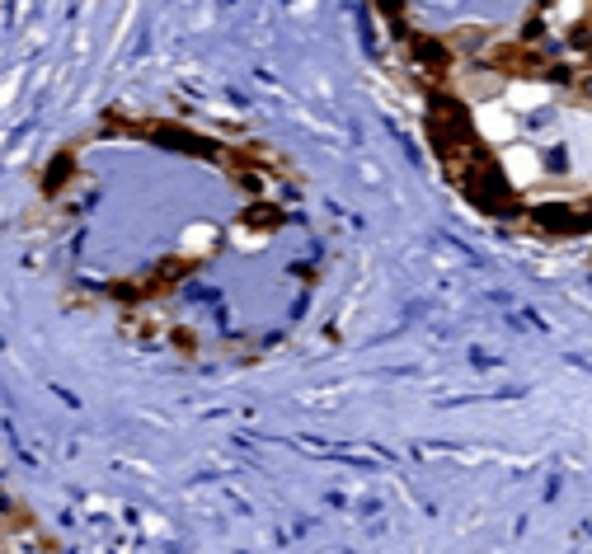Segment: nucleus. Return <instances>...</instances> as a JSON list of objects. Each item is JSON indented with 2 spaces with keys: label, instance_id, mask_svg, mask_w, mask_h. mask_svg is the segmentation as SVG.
I'll return each instance as SVG.
<instances>
[{
  "label": "nucleus",
  "instance_id": "nucleus-4",
  "mask_svg": "<svg viewBox=\"0 0 592 554\" xmlns=\"http://www.w3.org/2000/svg\"><path fill=\"white\" fill-rule=\"evenodd\" d=\"M583 99H592V66H583V71H574V80H569Z\"/></svg>",
  "mask_w": 592,
  "mask_h": 554
},
{
  "label": "nucleus",
  "instance_id": "nucleus-3",
  "mask_svg": "<svg viewBox=\"0 0 592 554\" xmlns=\"http://www.w3.org/2000/svg\"><path fill=\"white\" fill-rule=\"evenodd\" d=\"M536 38H546V19L531 15L527 24H522V43H536Z\"/></svg>",
  "mask_w": 592,
  "mask_h": 554
},
{
  "label": "nucleus",
  "instance_id": "nucleus-2",
  "mask_svg": "<svg viewBox=\"0 0 592 554\" xmlns=\"http://www.w3.org/2000/svg\"><path fill=\"white\" fill-rule=\"evenodd\" d=\"M409 62L419 66V76L428 85H442L447 71L456 66V52L442 38H433V33H409Z\"/></svg>",
  "mask_w": 592,
  "mask_h": 554
},
{
  "label": "nucleus",
  "instance_id": "nucleus-1",
  "mask_svg": "<svg viewBox=\"0 0 592 554\" xmlns=\"http://www.w3.org/2000/svg\"><path fill=\"white\" fill-rule=\"evenodd\" d=\"M452 179H456V188H461V193L480 207V212H489V216H517V212H522V202H517L513 184H508V174L494 165V155H489V151L475 155L470 165H461Z\"/></svg>",
  "mask_w": 592,
  "mask_h": 554
}]
</instances>
